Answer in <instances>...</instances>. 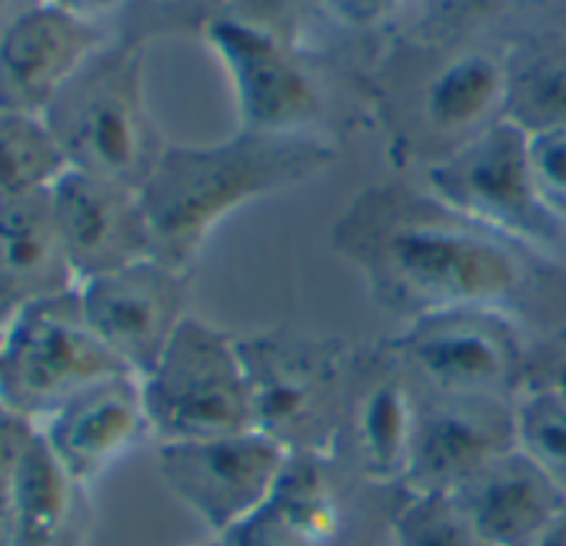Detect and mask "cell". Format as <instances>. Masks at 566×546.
<instances>
[{
    "mask_svg": "<svg viewBox=\"0 0 566 546\" xmlns=\"http://www.w3.org/2000/svg\"><path fill=\"white\" fill-rule=\"evenodd\" d=\"M337 253L360 270L377 304L407 324L483 311L523 327L566 317V270L553 253L503 237L423 187H374L334 227Z\"/></svg>",
    "mask_w": 566,
    "mask_h": 546,
    "instance_id": "obj_1",
    "label": "cell"
},
{
    "mask_svg": "<svg viewBox=\"0 0 566 546\" xmlns=\"http://www.w3.org/2000/svg\"><path fill=\"white\" fill-rule=\"evenodd\" d=\"M331 160L334 150L321 137H266L240 127L217 144H167L137 190L154 260L190 277L207 240L227 217L314 180Z\"/></svg>",
    "mask_w": 566,
    "mask_h": 546,
    "instance_id": "obj_2",
    "label": "cell"
},
{
    "mask_svg": "<svg viewBox=\"0 0 566 546\" xmlns=\"http://www.w3.org/2000/svg\"><path fill=\"white\" fill-rule=\"evenodd\" d=\"M147 48L111 38L41 114L67 170L140 190L167 140L144 91Z\"/></svg>",
    "mask_w": 566,
    "mask_h": 546,
    "instance_id": "obj_3",
    "label": "cell"
},
{
    "mask_svg": "<svg viewBox=\"0 0 566 546\" xmlns=\"http://www.w3.org/2000/svg\"><path fill=\"white\" fill-rule=\"evenodd\" d=\"M256 430L287 450L334 453L350 410V354L321 337L263 334L237 340Z\"/></svg>",
    "mask_w": 566,
    "mask_h": 546,
    "instance_id": "obj_4",
    "label": "cell"
},
{
    "mask_svg": "<svg viewBox=\"0 0 566 546\" xmlns=\"http://www.w3.org/2000/svg\"><path fill=\"white\" fill-rule=\"evenodd\" d=\"M150 437L190 443L256 430L240 344L200 317H187L150 374L140 377Z\"/></svg>",
    "mask_w": 566,
    "mask_h": 546,
    "instance_id": "obj_5",
    "label": "cell"
},
{
    "mask_svg": "<svg viewBox=\"0 0 566 546\" xmlns=\"http://www.w3.org/2000/svg\"><path fill=\"white\" fill-rule=\"evenodd\" d=\"M114 374L130 370L91 330L77 291L24 307L0 330V407L34 427Z\"/></svg>",
    "mask_w": 566,
    "mask_h": 546,
    "instance_id": "obj_6",
    "label": "cell"
},
{
    "mask_svg": "<svg viewBox=\"0 0 566 546\" xmlns=\"http://www.w3.org/2000/svg\"><path fill=\"white\" fill-rule=\"evenodd\" d=\"M423 190L457 213L543 253H553L566 237L539 200L530 167V137L510 120H500L460 150L430 160Z\"/></svg>",
    "mask_w": 566,
    "mask_h": 546,
    "instance_id": "obj_7",
    "label": "cell"
},
{
    "mask_svg": "<svg viewBox=\"0 0 566 546\" xmlns=\"http://www.w3.org/2000/svg\"><path fill=\"white\" fill-rule=\"evenodd\" d=\"M390 360L413 387L453 397L516 400L530 374L523 330L483 311L430 314L403 324L390 344Z\"/></svg>",
    "mask_w": 566,
    "mask_h": 546,
    "instance_id": "obj_8",
    "label": "cell"
},
{
    "mask_svg": "<svg viewBox=\"0 0 566 546\" xmlns=\"http://www.w3.org/2000/svg\"><path fill=\"white\" fill-rule=\"evenodd\" d=\"M203 41L227 71L240 130L317 137L314 127L324 120V91L287 38L227 11L203 31Z\"/></svg>",
    "mask_w": 566,
    "mask_h": 546,
    "instance_id": "obj_9",
    "label": "cell"
},
{
    "mask_svg": "<svg viewBox=\"0 0 566 546\" xmlns=\"http://www.w3.org/2000/svg\"><path fill=\"white\" fill-rule=\"evenodd\" d=\"M283 460L287 447L260 430L160 443L157 450L164 486L210 529V536H223L266 506Z\"/></svg>",
    "mask_w": 566,
    "mask_h": 546,
    "instance_id": "obj_10",
    "label": "cell"
},
{
    "mask_svg": "<svg viewBox=\"0 0 566 546\" xmlns=\"http://www.w3.org/2000/svg\"><path fill=\"white\" fill-rule=\"evenodd\" d=\"M77 294L91 330L134 377L150 374L177 327L190 317L187 273L154 256L84 281Z\"/></svg>",
    "mask_w": 566,
    "mask_h": 546,
    "instance_id": "obj_11",
    "label": "cell"
},
{
    "mask_svg": "<svg viewBox=\"0 0 566 546\" xmlns=\"http://www.w3.org/2000/svg\"><path fill=\"white\" fill-rule=\"evenodd\" d=\"M513 447V400L423 390L403 493H453Z\"/></svg>",
    "mask_w": 566,
    "mask_h": 546,
    "instance_id": "obj_12",
    "label": "cell"
},
{
    "mask_svg": "<svg viewBox=\"0 0 566 546\" xmlns=\"http://www.w3.org/2000/svg\"><path fill=\"white\" fill-rule=\"evenodd\" d=\"M51 207L77 287L154 256L140 193L124 183L64 170L51 187Z\"/></svg>",
    "mask_w": 566,
    "mask_h": 546,
    "instance_id": "obj_13",
    "label": "cell"
},
{
    "mask_svg": "<svg viewBox=\"0 0 566 546\" xmlns=\"http://www.w3.org/2000/svg\"><path fill=\"white\" fill-rule=\"evenodd\" d=\"M111 28L41 0L0 38V107L41 117Z\"/></svg>",
    "mask_w": 566,
    "mask_h": 546,
    "instance_id": "obj_14",
    "label": "cell"
},
{
    "mask_svg": "<svg viewBox=\"0 0 566 546\" xmlns=\"http://www.w3.org/2000/svg\"><path fill=\"white\" fill-rule=\"evenodd\" d=\"M44 443L64 470L91 486L120 456L150 437L140 377L114 374L54 410L41 427Z\"/></svg>",
    "mask_w": 566,
    "mask_h": 546,
    "instance_id": "obj_15",
    "label": "cell"
},
{
    "mask_svg": "<svg viewBox=\"0 0 566 546\" xmlns=\"http://www.w3.org/2000/svg\"><path fill=\"white\" fill-rule=\"evenodd\" d=\"M380 490L340 453L287 450L266 506L311 546H350L364 526V493Z\"/></svg>",
    "mask_w": 566,
    "mask_h": 546,
    "instance_id": "obj_16",
    "label": "cell"
},
{
    "mask_svg": "<svg viewBox=\"0 0 566 546\" xmlns=\"http://www.w3.org/2000/svg\"><path fill=\"white\" fill-rule=\"evenodd\" d=\"M450 496L486 546H530L566 510V493L520 447Z\"/></svg>",
    "mask_w": 566,
    "mask_h": 546,
    "instance_id": "obj_17",
    "label": "cell"
},
{
    "mask_svg": "<svg viewBox=\"0 0 566 546\" xmlns=\"http://www.w3.org/2000/svg\"><path fill=\"white\" fill-rule=\"evenodd\" d=\"M77 291L64 253L51 190L0 203V330L24 307Z\"/></svg>",
    "mask_w": 566,
    "mask_h": 546,
    "instance_id": "obj_18",
    "label": "cell"
},
{
    "mask_svg": "<svg viewBox=\"0 0 566 546\" xmlns=\"http://www.w3.org/2000/svg\"><path fill=\"white\" fill-rule=\"evenodd\" d=\"M417 400L420 393L400 367L377 377L350 400L334 453H340L364 480L387 490H403L417 433Z\"/></svg>",
    "mask_w": 566,
    "mask_h": 546,
    "instance_id": "obj_19",
    "label": "cell"
},
{
    "mask_svg": "<svg viewBox=\"0 0 566 546\" xmlns=\"http://www.w3.org/2000/svg\"><path fill=\"white\" fill-rule=\"evenodd\" d=\"M506 117L503 54L467 48L443 61L420 94V127L443 147L440 157L476 140ZM437 157V160H440Z\"/></svg>",
    "mask_w": 566,
    "mask_h": 546,
    "instance_id": "obj_20",
    "label": "cell"
},
{
    "mask_svg": "<svg viewBox=\"0 0 566 546\" xmlns=\"http://www.w3.org/2000/svg\"><path fill=\"white\" fill-rule=\"evenodd\" d=\"M87 490L34 427L14 473L11 546H84L91 523Z\"/></svg>",
    "mask_w": 566,
    "mask_h": 546,
    "instance_id": "obj_21",
    "label": "cell"
},
{
    "mask_svg": "<svg viewBox=\"0 0 566 546\" xmlns=\"http://www.w3.org/2000/svg\"><path fill=\"white\" fill-rule=\"evenodd\" d=\"M506 117L526 137L566 127V34L516 41L506 54Z\"/></svg>",
    "mask_w": 566,
    "mask_h": 546,
    "instance_id": "obj_22",
    "label": "cell"
},
{
    "mask_svg": "<svg viewBox=\"0 0 566 546\" xmlns=\"http://www.w3.org/2000/svg\"><path fill=\"white\" fill-rule=\"evenodd\" d=\"M67 170L44 117L0 107V203L51 190Z\"/></svg>",
    "mask_w": 566,
    "mask_h": 546,
    "instance_id": "obj_23",
    "label": "cell"
},
{
    "mask_svg": "<svg viewBox=\"0 0 566 546\" xmlns=\"http://www.w3.org/2000/svg\"><path fill=\"white\" fill-rule=\"evenodd\" d=\"M233 0H124V8L111 18V38L147 48L157 38L203 34Z\"/></svg>",
    "mask_w": 566,
    "mask_h": 546,
    "instance_id": "obj_24",
    "label": "cell"
},
{
    "mask_svg": "<svg viewBox=\"0 0 566 546\" xmlns=\"http://www.w3.org/2000/svg\"><path fill=\"white\" fill-rule=\"evenodd\" d=\"M516 447L566 493V403L526 384L513 400Z\"/></svg>",
    "mask_w": 566,
    "mask_h": 546,
    "instance_id": "obj_25",
    "label": "cell"
},
{
    "mask_svg": "<svg viewBox=\"0 0 566 546\" xmlns=\"http://www.w3.org/2000/svg\"><path fill=\"white\" fill-rule=\"evenodd\" d=\"M390 539L394 546H486L450 493H400Z\"/></svg>",
    "mask_w": 566,
    "mask_h": 546,
    "instance_id": "obj_26",
    "label": "cell"
},
{
    "mask_svg": "<svg viewBox=\"0 0 566 546\" xmlns=\"http://www.w3.org/2000/svg\"><path fill=\"white\" fill-rule=\"evenodd\" d=\"M530 167L543 207L566 230V127L530 137Z\"/></svg>",
    "mask_w": 566,
    "mask_h": 546,
    "instance_id": "obj_27",
    "label": "cell"
},
{
    "mask_svg": "<svg viewBox=\"0 0 566 546\" xmlns=\"http://www.w3.org/2000/svg\"><path fill=\"white\" fill-rule=\"evenodd\" d=\"M34 433V423L21 420L8 407H0V546H11V503L18 460Z\"/></svg>",
    "mask_w": 566,
    "mask_h": 546,
    "instance_id": "obj_28",
    "label": "cell"
},
{
    "mask_svg": "<svg viewBox=\"0 0 566 546\" xmlns=\"http://www.w3.org/2000/svg\"><path fill=\"white\" fill-rule=\"evenodd\" d=\"M217 539L223 546H311L301 533H294L287 523H283L270 506L256 510L253 516H247L243 523H237L233 529H227Z\"/></svg>",
    "mask_w": 566,
    "mask_h": 546,
    "instance_id": "obj_29",
    "label": "cell"
},
{
    "mask_svg": "<svg viewBox=\"0 0 566 546\" xmlns=\"http://www.w3.org/2000/svg\"><path fill=\"white\" fill-rule=\"evenodd\" d=\"M526 384L543 387V390H549L553 397H559L566 403V354L549 357L543 370H530L526 374Z\"/></svg>",
    "mask_w": 566,
    "mask_h": 546,
    "instance_id": "obj_30",
    "label": "cell"
},
{
    "mask_svg": "<svg viewBox=\"0 0 566 546\" xmlns=\"http://www.w3.org/2000/svg\"><path fill=\"white\" fill-rule=\"evenodd\" d=\"M48 4L64 8L81 18H91V21H101V24H111V18L124 8V0H48Z\"/></svg>",
    "mask_w": 566,
    "mask_h": 546,
    "instance_id": "obj_31",
    "label": "cell"
},
{
    "mask_svg": "<svg viewBox=\"0 0 566 546\" xmlns=\"http://www.w3.org/2000/svg\"><path fill=\"white\" fill-rule=\"evenodd\" d=\"M38 4H41V0H0V38H4Z\"/></svg>",
    "mask_w": 566,
    "mask_h": 546,
    "instance_id": "obj_32",
    "label": "cell"
},
{
    "mask_svg": "<svg viewBox=\"0 0 566 546\" xmlns=\"http://www.w3.org/2000/svg\"><path fill=\"white\" fill-rule=\"evenodd\" d=\"M530 546H566V510L530 543Z\"/></svg>",
    "mask_w": 566,
    "mask_h": 546,
    "instance_id": "obj_33",
    "label": "cell"
},
{
    "mask_svg": "<svg viewBox=\"0 0 566 546\" xmlns=\"http://www.w3.org/2000/svg\"><path fill=\"white\" fill-rule=\"evenodd\" d=\"M197 546H223V543H220V539H217V536H210V539H207V543H197Z\"/></svg>",
    "mask_w": 566,
    "mask_h": 546,
    "instance_id": "obj_34",
    "label": "cell"
}]
</instances>
